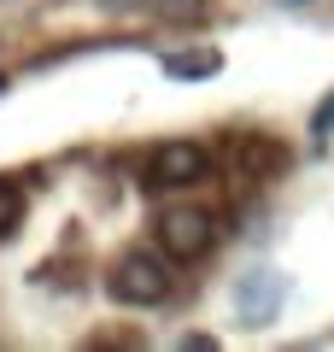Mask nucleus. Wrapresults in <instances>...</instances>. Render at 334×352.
I'll return each instance as SVG.
<instances>
[{"mask_svg": "<svg viewBox=\"0 0 334 352\" xmlns=\"http://www.w3.org/2000/svg\"><path fill=\"white\" fill-rule=\"evenodd\" d=\"M235 305H241V317H247V323H264V317L282 305V276H276V270H252V276H241Z\"/></svg>", "mask_w": 334, "mask_h": 352, "instance_id": "obj_4", "label": "nucleus"}, {"mask_svg": "<svg viewBox=\"0 0 334 352\" xmlns=\"http://www.w3.org/2000/svg\"><path fill=\"white\" fill-rule=\"evenodd\" d=\"M18 217H24V194H18L12 182H0V235H12Z\"/></svg>", "mask_w": 334, "mask_h": 352, "instance_id": "obj_6", "label": "nucleus"}, {"mask_svg": "<svg viewBox=\"0 0 334 352\" xmlns=\"http://www.w3.org/2000/svg\"><path fill=\"white\" fill-rule=\"evenodd\" d=\"M334 124V106H322V112H317V129H329Z\"/></svg>", "mask_w": 334, "mask_h": 352, "instance_id": "obj_7", "label": "nucleus"}, {"mask_svg": "<svg viewBox=\"0 0 334 352\" xmlns=\"http://www.w3.org/2000/svg\"><path fill=\"white\" fill-rule=\"evenodd\" d=\"M0 88H6V76H0Z\"/></svg>", "mask_w": 334, "mask_h": 352, "instance_id": "obj_9", "label": "nucleus"}, {"mask_svg": "<svg viewBox=\"0 0 334 352\" xmlns=\"http://www.w3.org/2000/svg\"><path fill=\"white\" fill-rule=\"evenodd\" d=\"M153 235H159V252L164 258H176V264H194V258H205L211 247H217V217L205 212V206H164L159 212V223H153Z\"/></svg>", "mask_w": 334, "mask_h": 352, "instance_id": "obj_1", "label": "nucleus"}, {"mask_svg": "<svg viewBox=\"0 0 334 352\" xmlns=\"http://www.w3.org/2000/svg\"><path fill=\"white\" fill-rule=\"evenodd\" d=\"M164 71H170V76H211V71H217V53H170Z\"/></svg>", "mask_w": 334, "mask_h": 352, "instance_id": "obj_5", "label": "nucleus"}, {"mask_svg": "<svg viewBox=\"0 0 334 352\" xmlns=\"http://www.w3.org/2000/svg\"><path fill=\"white\" fill-rule=\"evenodd\" d=\"M170 288H176L170 264L153 258V252H124V258L106 270V294L118 305H164Z\"/></svg>", "mask_w": 334, "mask_h": 352, "instance_id": "obj_2", "label": "nucleus"}, {"mask_svg": "<svg viewBox=\"0 0 334 352\" xmlns=\"http://www.w3.org/2000/svg\"><path fill=\"white\" fill-rule=\"evenodd\" d=\"M205 147L199 141H164L159 153H153V188H188V182H199L205 176Z\"/></svg>", "mask_w": 334, "mask_h": 352, "instance_id": "obj_3", "label": "nucleus"}, {"mask_svg": "<svg viewBox=\"0 0 334 352\" xmlns=\"http://www.w3.org/2000/svg\"><path fill=\"white\" fill-rule=\"evenodd\" d=\"M111 6H129V0H111Z\"/></svg>", "mask_w": 334, "mask_h": 352, "instance_id": "obj_8", "label": "nucleus"}]
</instances>
